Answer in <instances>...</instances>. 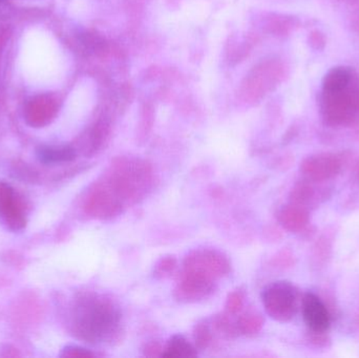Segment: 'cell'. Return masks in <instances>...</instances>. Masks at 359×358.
I'll use <instances>...</instances> for the list:
<instances>
[{
    "instance_id": "6da1fadb",
    "label": "cell",
    "mask_w": 359,
    "mask_h": 358,
    "mask_svg": "<svg viewBox=\"0 0 359 358\" xmlns=\"http://www.w3.org/2000/svg\"><path fill=\"white\" fill-rule=\"evenodd\" d=\"M76 333L90 343L109 340L117 332L120 312L111 301L101 296L82 298L74 311Z\"/></svg>"
},
{
    "instance_id": "7a4b0ae2",
    "label": "cell",
    "mask_w": 359,
    "mask_h": 358,
    "mask_svg": "<svg viewBox=\"0 0 359 358\" xmlns=\"http://www.w3.org/2000/svg\"><path fill=\"white\" fill-rule=\"evenodd\" d=\"M263 304L270 317L276 321L292 319L297 304V292L288 282H276L263 292Z\"/></svg>"
},
{
    "instance_id": "3957f363",
    "label": "cell",
    "mask_w": 359,
    "mask_h": 358,
    "mask_svg": "<svg viewBox=\"0 0 359 358\" xmlns=\"http://www.w3.org/2000/svg\"><path fill=\"white\" fill-rule=\"evenodd\" d=\"M302 306L304 321L308 328L318 333L329 329L331 323L330 315L324 303L316 294L312 292L306 294Z\"/></svg>"
},
{
    "instance_id": "277c9868",
    "label": "cell",
    "mask_w": 359,
    "mask_h": 358,
    "mask_svg": "<svg viewBox=\"0 0 359 358\" xmlns=\"http://www.w3.org/2000/svg\"><path fill=\"white\" fill-rule=\"evenodd\" d=\"M36 156L40 163L50 165L73 161L76 151L69 146H40L36 151Z\"/></svg>"
},
{
    "instance_id": "5b68a950",
    "label": "cell",
    "mask_w": 359,
    "mask_h": 358,
    "mask_svg": "<svg viewBox=\"0 0 359 358\" xmlns=\"http://www.w3.org/2000/svg\"><path fill=\"white\" fill-rule=\"evenodd\" d=\"M351 80V71L347 67H335L331 69L324 79V88L329 92L343 90Z\"/></svg>"
},
{
    "instance_id": "8992f818",
    "label": "cell",
    "mask_w": 359,
    "mask_h": 358,
    "mask_svg": "<svg viewBox=\"0 0 359 358\" xmlns=\"http://www.w3.org/2000/svg\"><path fill=\"white\" fill-rule=\"evenodd\" d=\"M196 349L184 336H175L170 338L162 357H196Z\"/></svg>"
},
{
    "instance_id": "52a82bcc",
    "label": "cell",
    "mask_w": 359,
    "mask_h": 358,
    "mask_svg": "<svg viewBox=\"0 0 359 358\" xmlns=\"http://www.w3.org/2000/svg\"><path fill=\"white\" fill-rule=\"evenodd\" d=\"M196 340L198 347H203V348L209 344V340H210V332H209L207 326L203 325L198 327L196 333Z\"/></svg>"
}]
</instances>
